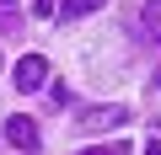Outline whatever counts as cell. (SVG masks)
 <instances>
[{"label": "cell", "instance_id": "1", "mask_svg": "<svg viewBox=\"0 0 161 155\" xmlns=\"http://www.w3.org/2000/svg\"><path fill=\"white\" fill-rule=\"evenodd\" d=\"M11 80H16V91H43V86H48V59H43V54H27V59H16Z\"/></svg>", "mask_w": 161, "mask_h": 155}, {"label": "cell", "instance_id": "2", "mask_svg": "<svg viewBox=\"0 0 161 155\" xmlns=\"http://www.w3.org/2000/svg\"><path fill=\"white\" fill-rule=\"evenodd\" d=\"M75 123H80V128H124V123H129V107H118V102H113V107H108V102H97V107L80 112Z\"/></svg>", "mask_w": 161, "mask_h": 155}, {"label": "cell", "instance_id": "3", "mask_svg": "<svg viewBox=\"0 0 161 155\" xmlns=\"http://www.w3.org/2000/svg\"><path fill=\"white\" fill-rule=\"evenodd\" d=\"M6 144H16L22 155H38L43 134H38V123H32V118H6Z\"/></svg>", "mask_w": 161, "mask_h": 155}, {"label": "cell", "instance_id": "4", "mask_svg": "<svg viewBox=\"0 0 161 155\" xmlns=\"http://www.w3.org/2000/svg\"><path fill=\"white\" fill-rule=\"evenodd\" d=\"M102 6H108V0H64V6H59V22H80V16H92Z\"/></svg>", "mask_w": 161, "mask_h": 155}, {"label": "cell", "instance_id": "5", "mask_svg": "<svg viewBox=\"0 0 161 155\" xmlns=\"http://www.w3.org/2000/svg\"><path fill=\"white\" fill-rule=\"evenodd\" d=\"M140 22H145V32H150V38H161V0H145Z\"/></svg>", "mask_w": 161, "mask_h": 155}, {"label": "cell", "instance_id": "6", "mask_svg": "<svg viewBox=\"0 0 161 155\" xmlns=\"http://www.w3.org/2000/svg\"><path fill=\"white\" fill-rule=\"evenodd\" d=\"M11 32H22V16L16 11H0V38H11Z\"/></svg>", "mask_w": 161, "mask_h": 155}, {"label": "cell", "instance_id": "7", "mask_svg": "<svg viewBox=\"0 0 161 155\" xmlns=\"http://www.w3.org/2000/svg\"><path fill=\"white\" fill-rule=\"evenodd\" d=\"M80 155H129V144H92V150H80Z\"/></svg>", "mask_w": 161, "mask_h": 155}, {"label": "cell", "instance_id": "8", "mask_svg": "<svg viewBox=\"0 0 161 155\" xmlns=\"http://www.w3.org/2000/svg\"><path fill=\"white\" fill-rule=\"evenodd\" d=\"M145 155H161V139H150V144H145Z\"/></svg>", "mask_w": 161, "mask_h": 155}, {"label": "cell", "instance_id": "9", "mask_svg": "<svg viewBox=\"0 0 161 155\" xmlns=\"http://www.w3.org/2000/svg\"><path fill=\"white\" fill-rule=\"evenodd\" d=\"M156 86H161V64H156Z\"/></svg>", "mask_w": 161, "mask_h": 155}, {"label": "cell", "instance_id": "10", "mask_svg": "<svg viewBox=\"0 0 161 155\" xmlns=\"http://www.w3.org/2000/svg\"><path fill=\"white\" fill-rule=\"evenodd\" d=\"M0 6H6V11H11V0H0Z\"/></svg>", "mask_w": 161, "mask_h": 155}, {"label": "cell", "instance_id": "11", "mask_svg": "<svg viewBox=\"0 0 161 155\" xmlns=\"http://www.w3.org/2000/svg\"><path fill=\"white\" fill-rule=\"evenodd\" d=\"M156 128H161V118H156Z\"/></svg>", "mask_w": 161, "mask_h": 155}]
</instances>
